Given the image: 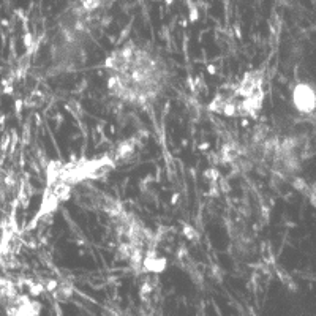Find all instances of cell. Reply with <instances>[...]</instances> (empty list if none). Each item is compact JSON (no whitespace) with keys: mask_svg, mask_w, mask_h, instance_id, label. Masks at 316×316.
Returning a JSON list of instances; mask_svg holds the SVG:
<instances>
[{"mask_svg":"<svg viewBox=\"0 0 316 316\" xmlns=\"http://www.w3.org/2000/svg\"><path fill=\"white\" fill-rule=\"evenodd\" d=\"M106 73L109 92L139 107L154 103L168 84V66L158 52L133 41L109 54Z\"/></svg>","mask_w":316,"mask_h":316,"instance_id":"cell-1","label":"cell"},{"mask_svg":"<svg viewBox=\"0 0 316 316\" xmlns=\"http://www.w3.org/2000/svg\"><path fill=\"white\" fill-rule=\"evenodd\" d=\"M86 16V13L78 8V11H73L63 22H60L54 35L51 43V62L57 73L73 71L84 65L89 35Z\"/></svg>","mask_w":316,"mask_h":316,"instance_id":"cell-2","label":"cell"},{"mask_svg":"<svg viewBox=\"0 0 316 316\" xmlns=\"http://www.w3.org/2000/svg\"><path fill=\"white\" fill-rule=\"evenodd\" d=\"M263 76L259 71H253L218 92L210 104V109L226 117H253L263 106Z\"/></svg>","mask_w":316,"mask_h":316,"instance_id":"cell-3","label":"cell"},{"mask_svg":"<svg viewBox=\"0 0 316 316\" xmlns=\"http://www.w3.org/2000/svg\"><path fill=\"white\" fill-rule=\"evenodd\" d=\"M296 104L299 106V109H302V111H311L313 106H314V95L313 92L305 87V86H302L296 90Z\"/></svg>","mask_w":316,"mask_h":316,"instance_id":"cell-4","label":"cell"}]
</instances>
